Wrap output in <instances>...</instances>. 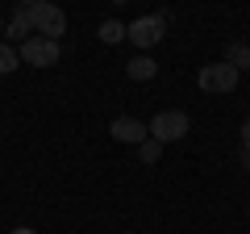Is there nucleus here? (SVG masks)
Wrapping results in <instances>:
<instances>
[{
	"mask_svg": "<svg viewBox=\"0 0 250 234\" xmlns=\"http://www.w3.org/2000/svg\"><path fill=\"white\" fill-rule=\"evenodd\" d=\"M196 84L205 92H233L238 88V71H233L229 63H208V67H200V75H196Z\"/></svg>",
	"mask_w": 250,
	"mask_h": 234,
	"instance_id": "obj_5",
	"label": "nucleus"
},
{
	"mask_svg": "<svg viewBox=\"0 0 250 234\" xmlns=\"http://www.w3.org/2000/svg\"><path fill=\"white\" fill-rule=\"evenodd\" d=\"M138 155H142V163H159L163 159V146L154 142V138H146V142L138 146Z\"/></svg>",
	"mask_w": 250,
	"mask_h": 234,
	"instance_id": "obj_12",
	"label": "nucleus"
},
{
	"mask_svg": "<svg viewBox=\"0 0 250 234\" xmlns=\"http://www.w3.org/2000/svg\"><path fill=\"white\" fill-rule=\"evenodd\" d=\"M163 34H167V13H154V17H138L134 25H125V38L138 46V54H146L150 46L163 42Z\"/></svg>",
	"mask_w": 250,
	"mask_h": 234,
	"instance_id": "obj_3",
	"label": "nucleus"
},
{
	"mask_svg": "<svg viewBox=\"0 0 250 234\" xmlns=\"http://www.w3.org/2000/svg\"><path fill=\"white\" fill-rule=\"evenodd\" d=\"M9 234H38V230H29V226H17V230H9Z\"/></svg>",
	"mask_w": 250,
	"mask_h": 234,
	"instance_id": "obj_15",
	"label": "nucleus"
},
{
	"mask_svg": "<svg viewBox=\"0 0 250 234\" xmlns=\"http://www.w3.org/2000/svg\"><path fill=\"white\" fill-rule=\"evenodd\" d=\"M125 75H129V80H154V75H159V63H154L150 54H134V59L125 63Z\"/></svg>",
	"mask_w": 250,
	"mask_h": 234,
	"instance_id": "obj_7",
	"label": "nucleus"
},
{
	"mask_svg": "<svg viewBox=\"0 0 250 234\" xmlns=\"http://www.w3.org/2000/svg\"><path fill=\"white\" fill-rule=\"evenodd\" d=\"M100 42H108V46H117V42H125V25L121 21H100Z\"/></svg>",
	"mask_w": 250,
	"mask_h": 234,
	"instance_id": "obj_9",
	"label": "nucleus"
},
{
	"mask_svg": "<svg viewBox=\"0 0 250 234\" xmlns=\"http://www.w3.org/2000/svg\"><path fill=\"white\" fill-rule=\"evenodd\" d=\"M238 159H242V167H250V151H238Z\"/></svg>",
	"mask_w": 250,
	"mask_h": 234,
	"instance_id": "obj_14",
	"label": "nucleus"
},
{
	"mask_svg": "<svg viewBox=\"0 0 250 234\" xmlns=\"http://www.w3.org/2000/svg\"><path fill=\"white\" fill-rule=\"evenodd\" d=\"M59 42H46V38H25L21 42V50H17V59L21 63H29V67H54L59 63Z\"/></svg>",
	"mask_w": 250,
	"mask_h": 234,
	"instance_id": "obj_4",
	"label": "nucleus"
},
{
	"mask_svg": "<svg viewBox=\"0 0 250 234\" xmlns=\"http://www.w3.org/2000/svg\"><path fill=\"white\" fill-rule=\"evenodd\" d=\"M242 151H250V117L242 121Z\"/></svg>",
	"mask_w": 250,
	"mask_h": 234,
	"instance_id": "obj_13",
	"label": "nucleus"
},
{
	"mask_svg": "<svg viewBox=\"0 0 250 234\" xmlns=\"http://www.w3.org/2000/svg\"><path fill=\"white\" fill-rule=\"evenodd\" d=\"M108 134H113L117 142H129V146H142L146 138H150L138 117H113V121H108Z\"/></svg>",
	"mask_w": 250,
	"mask_h": 234,
	"instance_id": "obj_6",
	"label": "nucleus"
},
{
	"mask_svg": "<svg viewBox=\"0 0 250 234\" xmlns=\"http://www.w3.org/2000/svg\"><path fill=\"white\" fill-rule=\"evenodd\" d=\"M9 38H34V29H29V9H25V0H17V9H13V21H9Z\"/></svg>",
	"mask_w": 250,
	"mask_h": 234,
	"instance_id": "obj_8",
	"label": "nucleus"
},
{
	"mask_svg": "<svg viewBox=\"0 0 250 234\" xmlns=\"http://www.w3.org/2000/svg\"><path fill=\"white\" fill-rule=\"evenodd\" d=\"M25 9H29V29H34V38L59 42V38L67 34V13H62L59 4H50V0H25Z\"/></svg>",
	"mask_w": 250,
	"mask_h": 234,
	"instance_id": "obj_1",
	"label": "nucleus"
},
{
	"mask_svg": "<svg viewBox=\"0 0 250 234\" xmlns=\"http://www.w3.org/2000/svg\"><path fill=\"white\" fill-rule=\"evenodd\" d=\"M0 29H4V17H0Z\"/></svg>",
	"mask_w": 250,
	"mask_h": 234,
	"instance_id": "obj_16",
	"label": "nucleus"
},
{
	"mask_svg": "<svg viewBox=\"0 0 250 234\" xmlns=\"http://www.w3.org/2000/svg\"><path fill=\"white\" fill-rule=\"evenodd\" d=\"M188 126H192V121H188L184 109H163V113H154V121L146 126V134L159 146H171V142H179V138L188 134Z\"/></svg>",
	"mask_w": 250,
	"mask_h": 234,
	"instance_id": "obj_2",
	"label": "nucleus"
},
{
	"mask_svg": "<svg viewBox=\"0 0 250 234\" xmlns=\"http://www.w3.org/2000/svg\"><path fill=\"white\" fill-rule=\"evenodd\" d=\"M225 63H229L238 75H242V71L250 75V46H229V59H225Z\"/></svg>",
	"mask_w": 250,
	"mask_h": 234,
	"instance_id": "obj_10",
	"label": "nucleus"
},
{
	"mask_svg": "<svg viewBox=\"0 0 250 234\" xmlns=\"http://www.w3.org/2000/svg\"><path fill=\"white\" fill-rule=\"evenodd\" d=\"M17 63H21V59H17V50H13L9 42H0V75L17 71Z\"/></svg>",
	"mask_w": 250,
	"mask_h": 234,
	"instance_id": "obj_11",
	"label": "nucleus"
}]
</instances>
